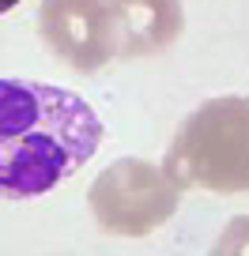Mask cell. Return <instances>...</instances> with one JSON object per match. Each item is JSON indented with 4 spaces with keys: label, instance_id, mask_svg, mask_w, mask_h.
I'll return each mask as SVG.
<instances>
[{
    "label": "cell",
    "instance_id": "obj_4",
    "mask_svg": "<svg viewBox=\"0 0 249 256\" xmlns=\"http://www.w3.org/2000/svg\"><path fill=\"white\" fill-rule=\"evenodd\" d=\"M42 38L76 72H98L113 60L110 0H42Z\"/></svg>",
    "mask_w": 249,
    "mask_h": 256
},
{
    "label": "cell",
    "instance_id": "obj_3",
    "mask_svg": "<svg viewBox=\"0 0 249 256\" xmlns=\"http://www.w3.org/2000/svg\"><path fill=\"white\" fill-rule=\"evenodd\" d=\"M91 215L106 234L147 238L181 204V188L162 166L147 158H117L95 177L87 192Z\"/></svg>",
    "mask_w": 249,
    "mask_h": 256
},
{
    "label": "cell",
    "instance_id": "obj_6",
    "mask_svg": "<svg viewBox=\"0 0 249 256\" xmlns=\"http://www.w3.org/2000/svg\"><path fill=\"white\" fill-rule=\"evenodd\" d=\"M211 256H249V215H238L223 226L219 241L211 245Z\"/></svg>",
    "mask_w": 249,
    "mask_h": 256
},
{
    "label": "cell",
    "instance_id": "obj_1",
    "mask_svg": "<svg viewBox=\"0 0 249 256\" xmlns=\"http://www.w3.org/2000/svg\"><path fill=\"white\" fill-rule=\"evenodd\" d=\"M102 144V120L53 83L0 80V200H31L72 177Z\"/></svg>",
    "mask_w": 249,
    "mask_h": 256
},
{
    "label": "cell",
    "instance_id": "obj_2",
    "mask_svg": "<svg viewBox=\"0 0 249 256\" xmlns=\"http://www.w3.org/2000/svg\"><path fill=\"white\" fill-rule=\"evenodd\" d=\"M162 170L181 192H249V94L196 106L174 132Z\"/></svg>",
    "mask_w": 249,
    "mask_h": 256
},
{
    "label": "cell",
    "instance_id": "obj_5",
    "mask_svg": "<svg viewBox=\"0 0 249 256\" xmlns=\"http://www.w3.org/2000/svg\"><path fill=\"white\" fill-rule=\"evenodd\" d=\"M113 56H155L181 38V0H110Z\"/></svg>",
    "mask_w": 249,
    "mask_h": 256
}]
</instances>
